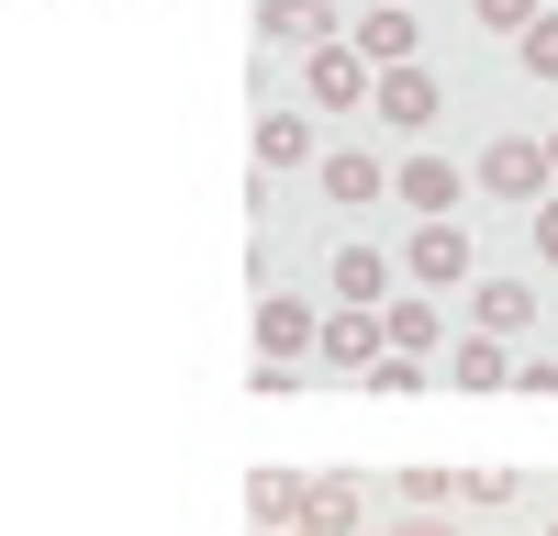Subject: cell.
<instances>
[{
    "mask_svg": "<svg viewBox=\"0 0 558 536\" xmlns=\"http://www.w3.org/2000/svg\"><path fill=\"white\" fill-rule=\"evenodd\" d=\"M547 157H558V134H547Z\"/></svg>",
    "mask_w": 558,
    "mask_h": 536,
    "instance_id": "cell-21",
    "label": "cell"
},
{
    "mask_svg": "<svg viewBox=\"0 0 558 536\" xmlns=\"http://www.w3.org/2000/svg\"><path fill=\"white\" fill-rule=\"evenodd\" d=\"M302 89H313L324 112H357V101H380V68H368L357 45H313V57H302Z\"/></svg>",
    "mask_w": 558,
    "mask_h": 536,
    "instance_id": "cell-1",
    "label": "cell"
},
{
    "mask_svg": "<svg viewBox=\"0 0 558 536\" xmlns=\"http://www.w3.org/2000/svg\"><path fill=\"white\" fill-rule=\"evenodd\" d=\"M357 57L368 68H402L413 57V0H368V12H357Z\"/></svg>",
    "mask_w": 558,
    "mask_h": 536,
    "instance_id": "cell-7",
    "label": "cell"
},
{
    "mask_svg": "<svg viewBox=\"0 0 558 536\" xmlns=\"http://www.w3.org/2000/svg\"><path fill=\"white\" fill-rule=\"evenodd\" d=\"M436 346V302H391V357H425Z\"/></svg>",
    "mask_w": 558,
    "mask_h": 536,
    "instance_id": "cell-15",
    "label": "cell"
},
{
    "mask_svg": "<svg viewBox=\"0 0 558 536\" xmlns=\"http://www.w3.org/2000/svg\"><path fill=\"white\" fill-rule=\"evenodd\" d=\"M413 280H425V291H447V280H470V235H458V223H425V235H413Z\"/></svg>",
    "mask_w": 558,
    "mask_h": 536,
    "instance_id": "cell-9",
    "label": "cell"
},
{
    "mask_svg": "<svg viewBox=\"0 0 558 536\" xmlns=\"http://www.w3.org/2000/svg\"><path fill=\"white\" fill-rule=\"evenodd\" d=\"M481 23H492V34H525V23H536V0H481Z\"/></svg>",
    "mask_w": 558,
    "mask_h": 536,
    "instance_id": "cell-18",
    "label": "cell"
},
{
    "mask_svg": "<svg viewBox=\"0 0 558 536\" xmlns=\"http://www.w3.org/2000/svg\"><path fill=\"white\" fill-rule=\"evenodd\" d=\"M246 503H257L268 525H291V514L313 503V480H291V470H257V480H246Z\"/></svg>",
    "mask_w": 558,
    "mask_h": 536,
    "instance_id": "cell-12",
    "label": "cell"
},
{
    "mask_svg": "<svg viewBox=\"0 0 558 536\" xmlns=\"http://www.w3.org/2000/svg\"><path fill=\"white\" fill-rule=\"evenodd\" d=\"M391 179L402 168H380L368 146H336V157H324V202H391Z\"/></svg>",
    "mask_w": 558,
    "mask_h": 536,
    "instance_id": "cell-8",
    "label": "cell"
},
{
    "mask_svg": "<svg viewBox=\"0 0 558 536\" xmlns=\"http://www.w3.org/2000/svg\"><path fill=\"white\" fill-rule=\"evenodd\" d=\"M514 369H525V357H502V336H492V325H470V336L447 346V380H458V391H502Z\"/></svg>",
    "mask_w": 558,
    "mask_h": 536,
    "instance_id": "cell-5",
    "label": "cell"
},
{
    "mask_svg": "<svg viewBox=\"0 0 558 536\" xmlns=\"http://www.w3.org/2000/svg\"><path fill=\"white\" fill-rule=\"evenodd\" d=\"M257 346H268V369H291L302 346H324V325H313L291 291H268V302H257Z\"/></svg>",
    "mask_w": 558,
    "mask_h": 536,
    "instance_id": "cell-4",
    "label": "cell"
},
{
    "mask_svg": "<svg viewBox=\"0 0 558 536\" xmlns=\"http://www.w3.org/2000/svg\"><path fill=\"white\" fill-rule=\"evenodd\" d=\"M257 23H268V45H291V34H313V0H257Z\"/></svg>",
    "mask_w": 558,
    "mask_h": 536,
    "instance_id": "cell-17",
    "label": "cell"
},
{
    "mask_svg": "<svg viewBox=\"0 0 558 536\" xmlns=\"http://www.w3.org/2000/svg\"><path fill=\"white\" fill-rule=\"evenodd\" d=\"M514 57H525V68H536V78H558V12H536V23H525V34H514Z\"/></svg>",
    "mask_w": 558,
    "mask_h": 536,
    "instance_id": "cell-16",
    "label": "cell"
},
{
    "mask_svg": "<svg viewBox=\"0 0 558 536\" xmlns=\"http://www.w3.org/2000/svg\"><path fill=\"white\" fill-rule=\"evenodd\" d=\"M336 291H347V302H380V291H391V257H380V246H336Z\"/></svg>",
    "mask_w": 558,
    "mask_h": 536,
    "instance_id": "cell-11",
    "label": "cell"
},
{
    "mask_svg": "<svg viewBox=\"0 0 558 536\" xmlns=\"http://www.w3.org/2000/svg\"><path fill=\"white\" fill-rule=\"evenodd\" d=\"M547 536H558V525H547Z\"/></svg>",
    "mask_w": 558,
    "mask_h": 536,
    "instance_id": "cell-23",
    "label": "cell"
},
{
    "mask_svg": "<svg viewBox=\"0 0 558 536\" xmlns=\"http://www.w3.org/2000/svg\"><path fill=\"white\" fill-rule=\"evenodd\" d=\"M525 313H536V291H525V280H481V325H492V336H514Z\"/></svg>",
    "mask_w": 558,
    "mask_h": 536,
    "instance_id": "cell-14",
    "label": "cell"
},
{
    "mask_svg": "<svg viewBox=\"0 0 558 536\" xmlns=\"http://www.w3.org/2000/svg\"><path fill=\"white\" fill-rule=\"evenodd\" d=\"M391 536H447V525H391Z\"/></svg>",
    "mask_w": 558,
    "mask_h": 536,
    "instance_id": "cell-20",
    "label": "cell"
},
{
    "mask_svg": "<svg viewBox=\"0 0 558 536\" xmlns=\"http://www.w3.org/2000/svg\"><path fill=\"white\" fill-rule=\"evenodd\" d=\"M313 157V123L302 112H257V168H302Z\"/></svg>",
    "mask_w": 558,
    "mask_h": 536,
    "instance_id": "cell-10",
    "label": "cell"
},
{
    "mask_svg": "<svg viewBox=\"0 0 558 536\" xmlns=\"http://www.w3.org/2000/svg\"><path fill=\"white\" fill-rule=\"evenodd\" d=\"M291 536H313V525H291Z\"/></svg>",
    "mask_w": 558,
    "mask_h": 536,
    "instance_id": "cell-22",
    "label": "cell"
},
{
    "mask_svg": "<svg viewBox=\"0 0 558 536\" xmlns=\"http://www.w3.org/2000/svg\"><path fill=\"white\" fill-rule=\"evenodd\" d=\"M458 191H470V179H458L447 157H402V179H391V202H413L425 223H447V212H458Z\"/></svg>",
    "mask_w": 558,
    "mask_h": 536,
    "instance_id": "cell-6",
    "label": "cell"
},
{
    "mask_svg": "<svg viewBox=\"0 0 558 536\" xmlns=\"http://www.w3.org/2000/svg\"><path fill=\"white\" fill-rule=\"evenodd\" d=\"M547 179H558V157H547V146H525V134L481 146V191H492V202H547Z\"/></svg>",
    "mask_w": 558,
    "mask_h": 536,
    "instance_id": "cell-2",
    "label": "cell"
},
{
    "mask_svg": "<svg viewBox=\"0 0 558 536\" xmlns=\"http://www.w3.org/2000/svg\"><path fill=\"white\" fill-rule=\"evenodd\" d=\"M436 101H447V89H436L425 68L402 57V68H380V101H368V112H380L391 134H425V123H436Z\"/></svg>",
    "mask_w": 558,
    "mask_h": 536,
    "instance_id": "cell-3",
    "label": "cell"
},
{
    "mask_svg": "<svg viewBox=\"0 0 558 536\" xmlns=\"http://www.w3.org/2000/svg\"><path fill=\"white\" fill-rule=\"evenodd\" d=\"M302 525H313V536H347V525H357V480H313Z\"/></svg>",
    "mask_w": 558,
    "mask_h": 536,
    "instance_id": "cell-13",
    "label": "cell"
},
{
    "mask_svg": "<svg viewBox=\"0 0 558 536\" xmlns=\"http://www.w3.org/2000/svg\"><path fill=\"white\" fill-rule=\"evenodd\" d=\"M536 257L558 268V202H536Z\"/></svg>",
    "mask_w": 558,
    "mask_h": 536,
    "instance_id": "cell-19",
    "label": "cell"
}]
</instances>
